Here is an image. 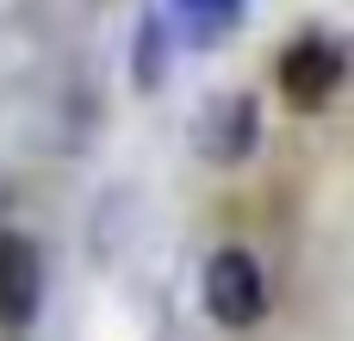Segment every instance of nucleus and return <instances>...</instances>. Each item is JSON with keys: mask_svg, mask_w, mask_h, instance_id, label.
Wrapping results in <instances>:
<instances>
[{"mask_svg": "<svg viewBox=\"0 0 354 341\" xmlns=\"http://www.w3.org/2000/svg\"><path fill=\"white\" fill-rule=\"evenodd\" d=\"M261 143V99L230 87V93H212L193 118V155L212 162V168H236L249 162Z\"/></svg>", "mask_w": 354, "mask_h": 341, "instance_id": "nucleus-1", "label": "nucleus"}, {"mask_svg": "<svg viewBox=\"0 0 354 341\" xmlns=\"http://www.w3.org/2000/svg\"><path fill=\"white\" fill-rule=\"evenodd\" d=\"M348 75V50L330 37V31H299L286 50H280V93L299 106V112H317L336 99Z\"/></svg>", "mask_w": 354, "mask_h": 341, "instance_id": "nucleus-2", "label": "nucleus"}, {"mask_svg": "<svg viewBox=\"0 0 354 341\" xmlns=\"http://www.w3.org/2000/svg\"><path fill=\"white\" fill-rule=\"evenodd\" d=\"M174 12H180L187 37H199V43H212V37L243 25V0H174Z\"/></svg>", "mask_w": 354, "mask_h": 341, "instance_id": "nucleus-5", "label": "nucleus"}, {"mask_svg": "<svg viewBox=\"0 0 354 341\" xmlns=\"http://www.w3.org/2000/svg\"><path fill=\"white\" fill-rule=\"evenodd\" d=\"M162 81H168V31H162V19H143L137 25V87L156 93Z\"/></svg>", "mask_w": 354, "mask_h": 341, "instance_id": "nucleus-6", "label": "nucleus"}, {"mask_svg": "<svg viewBox=\"0 0 354 341\" xmlns=\"http://www.w3.org/2000/svg\"><path fill=\"white\" fill-rule=\"evenodd\" d=\"M37 304H44V255L31 236L0 230V329L37 323Z\"/></svg>", "mask_w": 354, "mask_h": 341, "instance_id": "nucleus-4", "label": "nucleus"}, {"mask_svg": "<svg viewBox=\"0 0 354 341\" xmlns=\"http://www.w3.org/2000/svg\"><path fill=\"white\" fill-rule=\"evenodd\" d=\"M205 311L224 329H255L268 317V280L249 249H218L205 261Z\"/></svg>", "mask_w": 354, "mask_h": 341, "instance_id": "nucleus-3", "label": "nucleus"}]
</instances>
